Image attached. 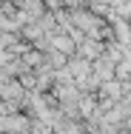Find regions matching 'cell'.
<instances>
[{
	"instance_id": "6da1fadb",
	"label": "cell",
	"mask_w": 131,
	"mask_h": 134,
	"mask_svg": "<svg viewBox=\"0 0 131 134\" xmlns=\"http://www.w3.org/2000/svg\"><path fill=\"white\" fill-rule=\"evenodd\" d=\"M66 71L71 74V80H74V83H80V80H86V77L91 74V63L83 60V57H74V60H69Z\"/></svg>"
},
{
	"instance_id": "7a4b0ae2",
	"label": "cell",
	"mask_w": 131,
	"mask_h": 134,
	"mask_svg": "<svg viewBox=\"0 0 131 134\" xmlns=\"http://www.w3.org/2000/svg\"><path fill=\"white\" fill-rule=\"evenodd\" d=\"M52 46H54V52L66 54V57H71V54L77 52V43H74L69 34H52Z\"/></svg>"
},
{
	"instance_id": "3957f363",
	"label": "cell",
	"mask_w": 131,
	"mask_h": 134,
	"mask_svg": "<svg viewBox=\"0 0 131 134\" xmlns=\"http://www.w3.org/2000/svg\"><path fill=\"white\" fill-rule=\"evenodd\" d=\"M31 134H54V129L43 126V123H31Z\"/></svg>"
}]
</instances>
